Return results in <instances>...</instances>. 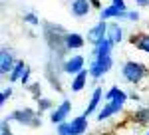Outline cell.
Listing matches in <instances>:
<instances>
[{"label": "cell", "instance_id": "26", "mask_svg": "<svg viewBox=\"0 0 149 135\" xmlns=\"http://www.w3.org/2000/svg\"><path fill=\"white\" fill-rule=\"evenodd\" d=\"M28 78H30V68L26 70V74H24V76H22V79H20V81H22L24 86H26V81H28Z\"/></svg>", "mask_w": 149, "mask_h": 135}, {"label": "cell", "instance_id": "23", "mask_svg": "<svg viewBox=\"0 0 149 135\" xmlns=\"http://www.w3.org/2000/svg\"><path fill=\"white\" fill-rule=\"evenodd\" d=\"M38 105H40V109H48V107L52 105V101L46 100V97H42V100H38Z\"/></svg>", "mask_w": 149, "mask_h": 135}, {"label": "cell", "instance_id": "25", "mask_svg": "<svg viewBox=\"0 0 149 135\" xmlns=\"http://www.w3.org/2000/svg\"><path fill=\"white\" fill-rule=\"evenodd\" d=\"M0 135H12V133H10V129H8V123H6V121L2 123V133H0Z\"/></svg>", "mask_w": 149, "mask_h": 135}, {"label": "cell", "instance_id": "16", "mask_svg": "<svg viewBox=\"0 0 149 135\" xmlns=\"http://www.w3.org/2000/svg\"><path fill=\"white\" fill-rule=\"evenodd\" d=\"M26 70H28V66H26L24 62H18V64L14 66V70L10 72V81H18V79H22V76L26 74Z\"/></svg>", "mask_w": 149, "mask_h": 135}, {"label": "cell", "instance_id": "10", "mask_svg": "<svg viewBox=\"0 0 149 135\" xmlns=\"http://www.w3.org/2000/svg\"><path fill=\"white\" fill-rule=\"evenodd\" d=\"M86 119H88L86 115H80V117H76V119L70 121V131H72V135H81L86 131V127H88V121Z\"/></svg>", "mask_w": 149, "mask_h": 135}, {"label": "cell", "instance_id": "18", "mask_svg": "<svg viewBox=\"0 0 149 135\" xmlns=\"http://www.w3.org/2000/svg\"><path fill=\"white\" fill-rule=\"evenodd\" d=\"M86 79H88V74L86 72H80V74H76V78L72 81V90L74 91H80L84 86H86Z\"/></svg>", "mask_w": 149, "mask_h": 135}, {"label": "cell", "instance_id": "4", "mask_svg": "<svg viewBox=\"0 0 149 135\" xmlns=\"http://www.w3.org/2000/svg\"><path fill=\"white\" fill-rule=\"evenodd\" d=\"M105 38H107V24L103 22V20H102V22H97L92 30L88 32V42L93 44V46H97L100 42H103Z\"/></svg>", "mask_w": 149, "mask_h": 135}, {"label": "cell", "instance_id": "21", "mask_svg": "<svg viewBox=\"0 0 149 135\" xmlns=\"http://www.w3.org/2000/svg\"><path fill=\"white\" fill-rule=\"evenodd\" d=\"M12 95V88H8V90H2V93H0V105H4L6 103V100Z\"/></svg>", "mask_w": 149, "mask_h": 135}, {"label": "cell", "instance_id": "27", "mask_svg": "<svg viewBox=\"0 0 149 135\" xmlns=\"http://www.w3.org/2000/svg\"><path fill=\"white\" fill-rule=\"evenodd\" d=\"M139 6H149V0H135Z\"/></svg>", "mask_w": 149, "mask_h": 135}, {"label": "cell", "instance_id": "28", "mask_svg": "<svg viewBox=\"0 0 149 135\" xmlns=\"http://www.w3.org/2000/svg\"><path fill=\"white\" fill-rule=\"evenodd\" d=\"M115 6H121V8H125V4H123V0H113Z\"/></svg>", "mask_w": 149, "mask_h": 135}, {"label": "cell", "instance_id": "15", "mask_svg": "<svg viewBox=\"0 0 149 135\" xmlns=\"http://www.w3.org/2000/svg\"><path fill=\"white\" fill-rule=\"evenodd\" d=\"M100 100H102V90L97 88V90H93V93H92V100H90V105H88V107H86V111H84V115H86V117L93 113V109L97 107Z\"/></svg>", "mask_w": 149, "mask_h": 135}, {"label": "cell", "instance_id": "2", "mask_svg": "<svg viewBox=\"0 0 149 135\" xmlns=\"http://www.w3.org/2000/svg\"><path fill=\"white\" fill-rule=\"evenodd\" d=\"M109 68H111V58L109 56L93 58V62L90 64V76H92V78H102Z\"/></svg>", "mask_w": 149, "mask_h": 135}, {"label": "cell", "instance_id": "24", "mask_svg": "<svg viewBox=\"0 0 149 135\" xmlns=\"http://www.w3.org/2000/svg\"><path fill=\"white\" fill-rule=\"evenodd\" d=\"M123 18H129L131 22H137V20H139V14H137V12H125V14H123Z\"/></svg>", "mask_w": 149, "mask_h": 135}, {"label": "cell", "instance_id": "8", "mask_svg": "<svg viewBox=\"0 0 149 135\" xmlns=\"http://www.w3.org/2000/svg\"><path fill=\"white\" fill-rule=\"evenodd\" d=\"M64 72L66 74H80V72H84V58L74 56L72 60H68L64 64Z\"/></svg>", "mask_w": 149, "mask_h": 135}, {"label": "cell", "instance_id": "9", "mask_svg": "<svg viewBox=\"0 0 149 135\" xmlns=\"http://www.w3.org/2000/svg\"><path fill=\"white\" fill-rule=\"evenodd\" d=\"M84 46V38H81L80 34H66L64 36V48H68V50H78Z\"/></svg>", "mask_w": 149, "mask_h": 135}, {"label": "cell", "instance_id": "17", "mask_svg": "<svg viewBox=\"0 0 149 135\" xmlns=\"http://www.w3.org/2000/svg\"><path fill=\"white\" fill-rule=\"evenodd\" d=\"M133 44L137 46L141 52L149 54V34H141V36H137V38H133Z\"/></svg>", "mask_w": 149, "mask_h": 135}, {"label": "cell", "instance_id": "11", "mask_svg": "<svg viewBox=\"0 0 149 135\" xmlns=\"http://www.w3.org/2000/svg\"><path fill=\"white\" fill-rule=\"evenodd\" d=\"M125 8H121V6H107V8H103L102 10V20H107V18H123V14H125Z\"/></svg>", "mask_w": 149, "mask_h": 135}, {"label": "cell", "instance_id": "1", "mask_svg": "<svg viewBox=\"0 0 149 135\" xmlns=\"http://www.w3.org/2000/svg\"><path fill=\"white\" fill-rule=\"evenodd\" d=\"M121 74H123V78L129 84H139L141 79L145 78V68L139 62H125L123 68H121Z\"/></svg>", "mask_w": 149, "mask_h": 135}, {"label": "cell", "instance_id": "19", "mask_svg": "<svg viewBox=\"0 0 149 135\" xmlns=\"http://www.w3.org/2000/svg\"><path fill=\"white\" fill-rule=\"evenodd\" d=\"M24 22L30 24V26H38L40 20H38V16H36V14H24Z\"/></svg>", "mask_w": 149, "mask_h": 135}, {"label": "cell", "instance_id": "22", "mask_svg": "<svg viewBox=\"0 0 149 135\" xmlns=\"http://www.w3.org/2000/svg\"><path fill=\"white\" fill-rule=\"evenodd\" d=\"M135 117H137L139 121H147L149 119V109H141V111L135 113Z\"/></svg>", "mask_w": 149, "mask_h": 135}, {"label": "cell", "instance_id": "5", "mask_svg": "<svg viewBox=\"0 0 149 135\" xmlns=\"http://www.w3.org/2000/svg\"><path fill=\"white\" fill-rule=\"evenodd\" d=\"M125 100H127V93H125V91H121L119 88H111V90L105 93V101H107V103H113V105H117L119 109L123 107Z\"/></svg>", "mask_w": 149, "mask_h": 135}, {"label": "cell", "instance_id": "7", "mask_svg": "<svg viewBox=\"0 0 149 135\" xmlns=\"http://www.w3.org/2000/svg\"><path fill=\"white\" fill-rule=\"evenodd\" d=\"M14 60H12V54H10V50H2L0 52V74H8V72H12L14 70Z\"/></svg>", "mask_w": 149, "mask_h": 135}, {"label": "cell", "instance_id": "20", "mask_svg": "<svg viewBox=\"0 0 149 135\" xmlns=\"http://www.w3.org/2000/svg\"><path fill=\"white\" fill-rule=\"evenodd\" d=\"M58 135H72V131H70V123H60V127H58Z\"/></svg>", "mask_w": 149, "mask_h": 135}, {"label": "cell", "instance_id": "13", "mask_svg": "<svg viewBox=\"0 0 149 135\" xmlns=\"http://www.w3.org/2000/svg\"><path fill=\"white\" fill-rule=\"evenodd\" d=\"M121 34L123 32H121V28H119L117 24H107V40H109L111 44H119V42H121V38H123Z\"/></svg>", "mask_w": 149, "mask_h": 135}, {"label": "cell", "instance_id": "6", "mask_svg": "<svg viewBox=\"0 0 149 135\" xmlns=\"http://www.w3.org/2000/svg\"><path fill=\"white\" fill-rule=\"evenodd\" d=\"M70 109H72L70 101L64 100V101H62V103L56 107V109H54L52 117H50V121H52V123H64V119H66V115L70 113Z\"/></svg>", "mask_w": 149, "mask_h": 135}, {"label": "cell", "instance_id": "29", "mask_svg": "<svg viewBox=\"0 0 149 135\" xmlns=\"http://www.w3.org/2000/svg\"><path fill=\"white\" fill-rule=\"evenodd\" d=\"M147 135H149V133H147Z\"/></svg>", "mask_w": 149, "mask_h": 135}, {"label": "cell", "instance_id": "12", "mask_svg": "<svg viewBox=\"0 0 149 135\" xmlns=\"http://www.w3.org/2000/svg\"><path fill=\"white\" fill-rule=\"evenodd\" d=\"M90 12V0H74L72 2V14L74 16H86Z\"/></svg>", "mask_w": 149, "mask_h": 135}, {"label": "cell", "instance_id": "14", "mask_svg": "<svg viewBox=\"0 0 149 135\" xmlns=\"http://www.w3.org/2000/svg\"><path fill=\"white\" fill-rule=\"evenodd\" d=\"M111 42L105 38L103 42H100V44L95 46V50H93V58H103V56H109V50H111Z\"/></svg>", "mask_w": 149, "mask_h": 135}, {"label": "cell", "instance_id": "3", "mask_svg": "<svg viewBox=\"0 0 149 135\" xmlns=\"http://www.w3.org/2000/svg\"><path fill=\"white\" fill-rule=\"evenodd\" d=\"M10 119L12 121H18V123H22V125H38L40 121H38V115H36L32 109H18V111H14L10 115Z\"/></svg>", "mask_w": 149, "mask_h": 135}]
</instances>
